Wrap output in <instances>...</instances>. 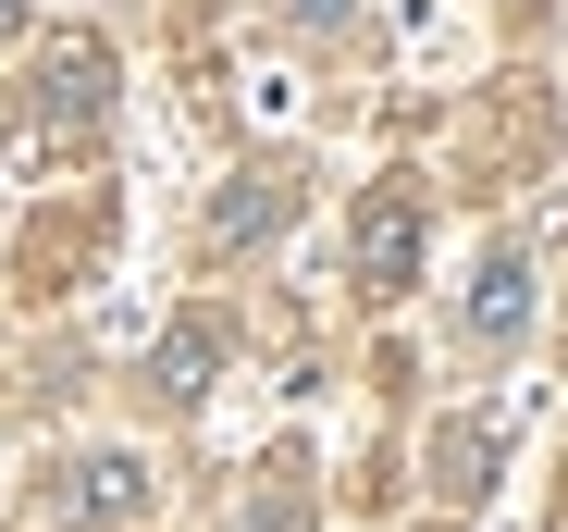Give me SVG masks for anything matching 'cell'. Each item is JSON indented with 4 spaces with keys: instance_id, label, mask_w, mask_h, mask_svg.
I'll list each match as a JSON object with an SVG mask.
<instances>
[{
    "instance_id": "obj_5",
    "label": "cell",
    "mask_w": 568,
    "mask_h": 532,
    "mask_svg": "<svg viewBox=\"0 0 568 532\" xmlns=\"http://www.w3.org/2000/svg\"><path fill=\"white\" fill-rule=\"evenodd\" d=\"M284 211H297V187H284V173H247V187H235V199L211 211V248H260V235H272Z\"/></svg>"
},
{
    "instance_id": "obj_1",
    "label": "cell",
    "mask_w": 568,
    "mask_h": 532,
    "mask_svg": "<svg viewBox=\"0 0 568 532\" xmlns=\"http://www.w3.org/2000/svg\"><path fill=\"white\" fill-rule=\"evenodd\" d=\"M100 112H112V50H100V38H62V50L38 62V87H26V137L62 149V137H87Z\"/></svg>"
},
{
    "instance_id": "obj_7",
    "label": "cell",
    "mask_w": 568,
    "mask_h": 532,
    "mask_svg": "<svg viewBox=\"0 0 568 532\" xmlns=\"http://www.w3.org/2000/svg\"><path fill=\"white\" fill-rule=\"evenodd\" d=\"M0 26H13V0H0Z\"/></svg>"
},
{
    "instance_id": "obj_2",
    "label": "cell",
    "mask_w": 568,
    "mask_h": 532,
    "mask_svg": "<svg viewBox=\"0 0 568 532\" xmlns=\"http://www.w3.org/2000/svg\"><path fill=\"white\" fill-rule=\"evenodd\" d=\"M50 508L62 520H100V532H136L149 520V471L136 459H62L50 471Z\"/></svg>"
},
{
    "instance_id": "obj_6",
    "label": "cell",
    "mask_w": 568,
    "mask_h": 532,
    "mask_svg": "<svg viewBox=\"0 0 568 532\" xmlns=\"http://www.w3.org/2000/svg\"><path fill=\"white\" fill-rule=\"evenodd\" d=\"M211 360H223V322H185V334L161 347V397L185 409V397H199V384H211Z\"/></svg>"
},
{
    "instance_id": "obj_4",
    "label": "cell",
    "mask_w": 568,
    "mask_h": 532,
    "mask_svg": "<svg viewBox=\"0 0 568 532\" xmlns=\"http://www.w3.org/2000/svg\"><path fill=\"white\" fill-rule=\"evenodd\" d=\"M519 310H531V273H519V248H495L483 273H469V334L507 347V334H519Z\"/></svg>"
},
{
    "instance_id": "obj_3",
    "label": "cell",
    "mask_w": 568,
    "mask_h": 532,
    "mask_svg": "<svg viewBox=\"0 0 568 532\" xmlns=\"http://www.w3.org/2000/svg\"><path fill=\"white\" fill-rule=\"evenodd\" d=\"M408 260H420V187H371V211H358V285L396 298Z\"/></svg>"
}]
</instances>
